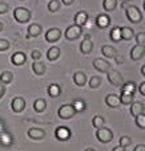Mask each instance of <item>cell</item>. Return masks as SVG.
Wrapping results in <instances>:
<instances>
[{
    "instance_id": "cell-19",
    "label": "cell",
    "mask_w": 145,
    "mask_h": 151,
    "mask_svg": "<svg viewBox=\"0 0 145 151\" xmlns=\"http://www.w3.org/2000/svg\"><path fill=\"white\" fill-rule=\"evenodd\" d=\"M25 60H27V57H25V55H24L23 52H16L15 55L11 57L12 64H15V65H17V66L23 65V64L25 63Z\"/></svg>"
},
{
    "instance_id": "cell-50",
    "label": "cell",
    "mask_w": 145,
    "mask_h": 151,
    "mask_svg": "<svg viewBox=\"0 0 145 151\" xmlns=\"http://www.w3.org/2000/svg\"><path fill=\"white\" fill-rule=\"evenodd\" d=\"M0 1H5V0H0Z\"/></svg>"
},
{
    "instance_id": "cell-6",
    "label": "cell",
    "mask_w": 145,
    "mask_h": 151,
    "mask_svg": "<svg viewBox=\"0 0 145 151\" xmlns=\"http://www.w3.org/2000/svg\"><path fill=\"white\" fill-rule=\"evenodd\" d=\"M64 35H65L67 40H76L77 37H80V35H81V27L73 24V25L68 27V28L65 29V33Z\"/></svg>"
},
{
    "instance_id": "cell-37",
    "label": "cell",
    "mask_w": 145,
    "mask_h": 151,
    "mask_svg": "<svg viewBox=\"0 0 145 151\" xmlns=\"http://www.w3.org/2000/svg\"><path fill=\"white\" fill-rule=\"evenodd\" d=\"M132 143V139L129 138V137H127V135H124V137H121V139H120V146L121 147H128L129 145Z\"/></svg>"
},
{
    "instance_id": "cell-21",
    "label": "cell",
    "mask_w": 145,
    "mask_h": 151,
    "mask_svg": "<svg viewBox=\"0 0 145 151\" xmlns=\"http://www.w3.org/2000/svg\"><path fill=\"white\" fill-rule=\"evenodd\" d=\"M73 81L77 86H84L85 82H87V76L83 73V72H76L73 74Z\"/></svg>"
},
{
    "instance_id": "cell-27",
    "label": "cell",
    "mask_w": 145,
    "mask_h": 151,
    "mask_svg": "<svg viewBox=\"0 0 145 151\" xmlns=\"http://www.w3.org/2000/svg\"><path fill=\"white\" fill-rule=\"evenodd\" d=\"M72 106H73V109H75V111L76 113H81V111H84V110L87 109L85 102L81 101V99H75L73 104H72Z\"/></svg>"
},
{
    "instance_id": "cell-38",
    "label": "cell",
    "mask_w": 145,
    "mask_h": 151,
    "mask_svg": "<svg viewBox=\"0 0 145 151\" xmlns=\"http://www.w3.org/2000/svg\"><path fill=\"white\" fill-rule=\"evenodd\" d=\"M136 41H137V45H144L145 44V33L144 32H140L136 36Z\"/></svg>"
},
{
    "instance_id": "cell-26",
    "label": "cell",
    "mask_w": 145,
    "mask_h": 151,
    "mask_svg": "<svg viewBox=\"0 0 145 151\" xmlns=\"http://www.w3.org/2000/svg\"><path fill=\"white\" fill-rule=\"evenodd\" d=\"M61 93V89L60 86L57 85V83H52V85L48 86V94H49L51 97H53V98H56V97H59Z\"/></svg>"
},
{
    "instance_id": "cell-32",
    "label": "cell",
    "mask_w": 145,
    "mask_h": 151,
    "mask_svg": "<svg viewBox=\"0 0 145 151\" xmlns=\"http://www.w3.org/2000/svg\"><path fill=\"white\" fill-rule=\"evenodd\" d=\"M104 118L101 117V115H95V117L92 118V125H93V127H96V129H100V127H103L104 126Z\"/></svg>"
},
{
    "instance_id": "cell-13",
    "label": "cell",
    "mask_w": 145,
    "mask_h": 151,
    "mask_svg": "<svg viewBox=\"0 0 145 151\" xmlns=\"http://www.w3.org/2000/svg\"><path fill=\"white\" fill-rule=\"evenodd\" d=\"M28 137L31 139H35V141H40L45 137V131L43 129L39 127H33V129H29L28 130Z\"/></svg>"
},
{
    "instance_id": "cell-31",
    "label": "cell",
    "mask_w": 145,
    "mask_h": 151,
    "mask_svg": "<svg viewBox=\"0 0 145 151\" xmlns=\"http://www.w3.org/2000/svg\"><path fill=\"white\" fill-rule=\"evenodd\" d=\"M136 90V83L133 81L130 82H127V83H123L121 85V91H128V93H135Z\"/></svg>"
},
{
    "instance_id": "cell-14",
    "label": "cell",
    "mask_w": 145,
    "mask_h": 151,
    "mask_svg": "<svg viewBox=\"0 0 145 151\" xmlns=\"http://www.w3.org/2000/svg\"><path fill=\"white\" fill-rule=\"evenodd\" d=\"M129 109H130V114H132L133 117H137V115H140V114H144V111H145V107H144L143 102H132Z\"/></svg>"
},
{
    "instance_id": "cell-20",
    "label": "cell",
    "mask_w": 145,
    "mask_h": 151,
    "mask_svg": "<svg viewBox=\"0 0 145 151\" xmlns=\"http://www.w3.org/2000/svg\"><path fill=\"white\" fill-rule=\"evenodd\" d=\"M59 56H60V48H59V47H51L49 49H48V52H47V58H48L49 61L57 60Z\"/></svg>"
},
{
    "instance_id": "cell-28",
    "label": "cell",
    "mask_w": 145,
    "mask_h": 151,
    "mask_svg": "<svg viewBox=\"0 0 145 151\" xmlns=\"http://www.w3.org/2000/svg\"><path fill=\"white\" fill-rule=\"evenodd\" d=\"M116 7H117V0H104L103 1V8L107 12L116 9Z\"/></svg>"
},
{
    "instance_id": "cell-1",
    "label": "cell",
    "mask_w": 145,
    "mask_h": 151,
    "mask_svg": "<svg viewBox=\"0 0 145 151\" xmlns=\"http://www.w3.org/2000/svg\"><path fill=\"white\" fill-rule=\"evenodd\" d=\"M125 13H127V17L130 23L137 24L143 20V13H141V11L136 5H128L125 8Z\"/></svg>"
},
{
    "instance_id": "cell-46",
    "label": "cell",
    "mask_w": 145,
    "mask_h": 151,
    "mask_svg": "<svg viewBox=\"0 0 145 151\" xmlns=\"http://www.w3.org/2000/svg\"><path fill=\"white\" fill-rule=\"evenodd\" d=\"M73 1H75V0H61V3H63V4H65V5H71Z\"/></svg>"
},
{
    "instance_id": "cell-23",
    "label": "cell",
    "mask_w": 145,
    "mask_h": 151,
    "mask_svg": "<svg viewBox=\"0 0 145 151\" xmlns=\"http://www.w3.org/2000/svg\"><path fill=\"white\" fill-rule=\"evenodd\" d=\"M120 98V104L124 105H129L133 102V93H128V91H121V94L119 96Z\"/></svg>"
},
{
    "instance_id": "cell-24",
    "label": "cell",
    "mask_w": 145,
    "mask_h": 151,
    "mask_svg": "<svg viewBox=\"0 0 145 151\" xmlns=\"http://www.w3.org/2000/svg\"><path fill=\"white\" fill-rule=\"evenodd\" d=\"M41 33V27L39 24H31L28 27V37H37Z\"/></svg>"
},
{
    "instance_id": "cell-10",
    "label": "cell",
    "mask_w": 145,
    "mask_h": 151,
    "mask_svg": "<svg viewBox=\"0 0 145 151\" xmlns=\"http://www.w3.org/2000/svg\"><path fill=\"white\" fill-rule=\"evenodd\" d=\"M145 55V47L144 45H136V47L132 48V50H130V58L135 61H138L141 60V58L144 57Z\"/></svg>"
},
{
    "instance_id": "cell-45",
    "label": "cell",
    "mask_w": 145,
    "mask_h": 151,
    "mask_svg": "<svg viewBox=\"0 0 145 151\" xmlns=\"http://www.w3.org/2000/svg\"><path fill=\"white\" fill-rule=\"evenodd\" d=\"M140 91H141V94H143V96H145V82H144V81L141 82V85H140Z\"/></svg>"
},
{
    "instance_id": "cell-30",
    "label": "cell",
    "mask_w": 145,
    "mask_h": 151,
    "mask_svg": "<svg viewBox=\"0 0 145 151\" xmlns=\"http://www.w3.org/2000/svg\"><path fill=\"white\" fill-rule=\"evenodd\" d=\"M12 80H13V74L11 72L5 70L0 74V82L1 83H9V82H12Z\"/></svg>"
},
{
    "instance_id": "cell-5",
    "label": "cell",
    "mask_w": 145,
    "mask_h": 151,
    "mask_svg": "<svg viewBox=\"0 0 145 151\" xmlns=\"http://www.w3.org/2000/svg\"><path fill=\"white\" fill-rule=\"evenodd\" d=\"M75 109H73V106L72 105H68V104H65V105H61L60 106V109H59V117L61 118V119H71L72 117L75 115Z\"/></svg>"
},
{
    "instance_id": "cell-4",
    "label": "cell",
    "mask_w": 145,
    "mask_h": 151,
    "mask_svg": "<svg viewBox=\"0 0 145 151\" xmlns=\"http://www.w3.org/2000/svg\"><path fill=\"white\" fill-rule=\"evenodd\" d=\"M96 137H97V139L101 143H109L113 139V133L107 127H100L96 131Z\"/></svg>"
},
{
    "instance_id": "cell-44",
    "label": "cell",
    "mask_w": 145,
    "mask_h": 151,
    "mask_svg": "<svg viewBox=\"0 0 145 151\" xmlns=\"http://www.w3.org/2000/svg\"><path fill=\"white\" fill-rule=\"evenodd\" d=\"M133 151H145V146H144V145H137Z\"/></svg>"
},
{
    "instance_id": "cell-3",
    "label": "cell",
    "mask_w": 145,
    "mask_h": 151,
    "mask_svg": "<svg viewBox=\"0 0 145 151\" xmlns=\"http://www.w3.org/2000/svg\"><path fill=\"white\" fill-rule=\"evenodd\" d=\"M108 80H109V82L112 83V85H115V86H117V88H121V85L124 83V77H123V74L120 73L119 70H115V69H109L108 72Z\"/></svg>"
},
{
    "instance_id": "cell-15",
    "label": "cell",
    "mask_w": 145,
    "mask_h": 151,
    "mask_svg": "<svg viewBox=\"0 0 145 151\" xmlns=\"http://www.w3.org/2000/svg\"><path fill=\"white\" fill-rule=\"evenodd\" d=\"M73 20H75V24H76V25H79V27L85 25L88 21V13L84 12V11H80V12H77L76 15H75Z\"/></svg>"
},
{
    "instance_id": "cell-18",
    "label": "cell",
    "mask_w": 145,
    "mask_h": 151,
    "mask_svg": "<svg viewBox=\"0 0 145 151\" xmlns=\"http://www.w3.org/2000/svg\"><path fill=\"white\" fill-rule=\"evenodd\" d=\"M101 53H103V56L105 58H113L115 56L117 55L116 49H115L112 45H104V47L101 48Z\"/></svg>"
},
{
    "instance_id": "cell-40",
    "label": "cell",
    "mask_w": 145,
    "mask_h": 151,
    "mask_svg": "<svg viewBox=\"0 0 145 151\" xmlns=\"http://www.w3.org/2000/svg\"><path fill=\"white\" fill-rule=\"evenodd\" d=\"M8 11V4L5 1H0V15L5 13Z\"/></svg>"
},
{
    "instance_id": "cell-34",
    "label": "cell",
    "mask_w": 145,
    "mask_h": 151,
    "mask_svg": "<svg viewBox=\"0 0 145 151\" xmlns=\"http://www.w3.org/2000/svg\"><path fill=\"white\" fill-rule=\"evenodd\" d=\"M48 9H49L51 12L59 11L60 9V1H59V0H51V1L48 3Z\"/></svg>"
},
{
    "instance_id": "cell-33",
    "label": "cell",
    "mask_w": 145,
    "mask_h": 151,
    "mask_svg": "<svg viewBox=\"0 0 145 151\" xmlns=\"http://www.w3.org/2000/svg\"><path fill=\"white\" fill-rule=\"evenodd\" d=\"M111 39L113 40V41H120V40H121V32H120L119 27H116V28H113L111 31Z\"/></svg>"
},
{
    "instance_id": "cell-25",
    "label": "cell",
    "mask_w": 145,
    "mask_h": 151,
    "mask_svg": "<svg viewBox=\"0 0 145 151\" xmlns=\"http://www.w3.org/2000/svg\"><path fill=\"white\" fill-rule=\"evenodd\" d=\"M32 70H33V73L36 76H41L45 73V65L43 63H40V61H36L32 65Z\"/></svg>"
},
{
    "instance_id": "cell-42",
    "label": "cell",
    "mask_w": 145,
    "mask_h": 151,
    "mask_svg": "<svg viewBox=\"0 0 145 151\" xmlns=\"http://www.w3.org/2000/svg\"><path fill=\"white\" fill-rule=\"evenodd\" d=\"M4 94H5V86H4V83H0V99L3 98Z\"/></svg>"
},
{
    "instance_id": "cell-9",
    "label": "cell",
    "mask_w": 145,
    "mask_h": 151,
    "mask_svg": "<svg viewBox=\"0 0 145 151\" xmlns=\"http://www.w3.org/2000/svg\"><path fill=\"white\" fill-rule=\"evenodd\" d=\"M55 135L59 141H68L69 137H71V130L65 126H60V127L56 129Z\"/></svg>"
},
{
    "instance_id": "cell-35",
    "label": "cell",
    "mask_w": 145,
    "mask_h": 151,
    "mask_svg": "<svg viewBox=\"0 0 145 151\" xmlns=\"http://www.w3.org/2000/svg\"><path fill=\"white\" fill-rule=\"evenodd\" d=\"M100 83H101V78L99 76H95V77H92L89 80V86L92 89H97L100 86Z\"/></svg>"
},
{
    "instance_id": "cell-41",
    "label": "cell",
    "mask_w": 145,
    "mask_h": 151,
    "mask_svg": "<svg viewBox=\"0 0 145 151\" xmlns=\"http://www.w3.org/2000/svg\"><path fill=\"white\" fill-rule=\"evenodd\" d=\"M31 57H32V60H39L41 57V53H40V50H32Z\"/></svg>"
},
{
    "instance_id": "cell-48",
    "label": "cell",
    "mask_w": 145,
    "mask_h": 151,
    "mask_svg": "<svg viewBox=\"0 0 145 151\" xmlns=\"http://www.w3.org/2000/svg\"><path fill=\"white\" fill-rule=\"evenodd\" d=\"M1 29H3V23L0 21V31H1Z\"/></svg>"
},
{
    "instance_id": "cell-2",
    "label": "cell",
    "mask_w": 145,
    "mask_h": 151,
    "mask_svg": "<svg viewBox=\"0 0 145 151\" xmlns=\"http://www.w3.org/2000/svg\"><path fill=\"white\" fill-rule=\"evenodd\" d=\"M13 17H15V20L17 21V23L25 24V23H28L29 19H31V13H29V11L27 9V8L17 7L13 11Z\"/></svg>"
},
{
    "instance_id": "cell-16",
    "label": "cell",
    "mask_w": 145,
    "mask_h": 151,
    "mask_svg": "<svg viewBox=\"0 0 145 151\" xmlns=\"http://www.w3.org/2000/svg\"><path fill=\"white\" fill-rule=\"evenodd\" d=\"M105 104L108 105L109 107H112V109L119 107V105H120L119 96H116V94H108V96L105 97Z\"/></svg>"
},
{
    "instance_id": "cell-17",
    "label": "cell",
    "mask_w": 145,
    "mask_h": 151,
    "mask_svg": "<svg viewBox=\"0 0 145 151\" xmlns=\"http://www.w3.org/2000/svg\"><path fill=\"white\" fill-rule=\"evenodd\" d=\"M93 49V44L92 41H91V39H84L81 41V44H80V50H81V53H84V55H88V53H91Z\"/></svg>"
},
{
    "instance_id": "cell-7",
    "label": "cell",
    "mask_w": 145,
    "mask_h": 151,
    "mask_svg": "<svg viewBox=\"0 0 145 151\" xmlns=\"http://www.w3.org/2000/svg\"><path fill=\"white\" fill-rule=\"evenodd\" d=\"M93 66H95L96 70L101 72V73H107L111 69V64L107 60H104V58H96V60H93Z\"/></svg>"
},
{
    "instance_id": "cell-8",
    "label": "cell",
    "mask_w": 145,
    "mask_h": 151,
    "mask_svg": "<svg viewBox=\"0 0 145 151\" xmlns=\"http://www.w3.org/2000/svg\"><path fill=\"white\" fill-rule=\"evenodd\" d=\"M61 37V31L59 28H51L45 33V40L48 42H56Z\"/></svg>"
},
{
    "instance_id": "cell-36",
    "label": "cell",
    "mask_w": 145,
    "mask_h": 151,
    "mask_svg": "<svg viewBox=\"0 0 145 151\" xmlns=\"http://www.w3.org/2000/svg\"><path fill=\"white\" fill-rule=\"evenodd\" d=\"M136 125L144 130L145 129V114H140L136 117Z\"/></svg>"
},
{
    "instance_id": "cell-11",
    "label": "cell",
    "mask_w": 145,
    "mask_h": 151,
    "mask_svg": "<svg viewBox=\"0 0 145 151\" xmlns=\"http://www.w3.org/2000/svg\"><path fill=\"white\" fill-rule=\"evenodd\" d=\"M11 107L15 113H21L24 109H25V101H24L21 97H15L11 102Z\"/></svg>"
},
{
    "instance_id": "cell-49",
    "label": "cell",
    "mask_w": 145,
    "mask_h": 151,
    "mask_svg": "<svg viewBox=\"0 0 145 151\" xmlns=\"http://www.w3.org/2000/svg\"><path fill=\"white\" fill-rule=\"evenodd\" d=\"M85 151H95V150H93V149H87Z\"/></svg>"
},
{
    "instance_id": "cell-12",
    "label": "cell",
    "mask_w": 145,
    "mask_h": 151,
    "mask_svg": "<svg viewBox=\"0 0 145 151\" xmlns=\"http://www.w3.org/2000/svg\"><path fill=\"white\" fill-rule=\"evenodd\" d=\"M96 25L101 29L108 28V27L111 25V17H109L108 15H105V13H101V15H99L97 17H96Z\"/></svg>"
},
{
    "instance_id": "cell-29",
    "label": "cell",
    "mask_w": 145,
    "mask_h": 151,
    "mask_svg": "<svg viewBox=\"0 0 145 151\" xmlns=\"http://www.w3.org/2000/svg\"><path fill=\"white\" fill-rule=\"evenodd\" d=\"M45 107H47V104H45L44 99L39 98V99H36V101H35V104H33V109H35V111H37V113H43V111L45 110Z\"/></svg>"
},
{
    "instance_id": "cell-43",
    "label": "cell",
    "mask_w": 145,
    "mask_h": 151,
    "mask_svg": "<svg viewBox=\"0 0 145 151\" xmlns=\"http://www.w3.org/2000/svg\"><path fill=\"white\" fill-rule=\"evenodd\" d=\"M115 58H116V63L117 64H123L124 63V58H123V56H115Z\"/></svg>"
},
{
    "instance_id": "cell-39",
    "label": "cell",
    "mask_w": 145,
    "mask_h": 151,
    "mask_svg": "<svg viewBox=\"0 0 145 151\" xmlns=\"http://www.w3.org/2000/svg\"><path fill=\"white\" fill-rule=\"evenodd\" d=\"M9 48V42L4 39H0V52H4Z\"/></svg>"
},
{
    "instance_id": "cell-22",
    "label": "cell",
    "mask_w": 145,
    "mask_h": 151,
    "mask_svg": "<svg viewBox=\"0 0 145 151\" xmlns=\"http://www.w3.org/2000/svg\"><path fill=\"white\" fill-rule=\"evenodd\" d=\"M120 32H121V39L123 40H132L133 36H135L133 29L129 28V27H123V28H120Z\"/></svg>"
},
{
    "instance_id": "cell-47",
    "label": "cell",
    "mask_w": 145,
    "mask_h": 151,
    "mask_svg": "<svg viewBox=\"0 0 145 151\" xmlns=\"http://www.w3.org/2000/svg\"><path fill=\"white\" fill-rule=\"evenodd\" d=\"M112 151H125V150H124V147H121V146H116Z\"/></svg>"
}]
</instances>
